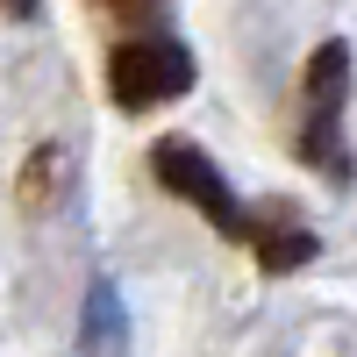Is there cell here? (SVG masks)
I'll use <instances>...</instances> for the list:
<instances>
[{
  "instance_id": "1",
  "label": "cell",
  "mask_w": 357,
  "mask_h": 357,
  "mask_svg": "<svg viewBox=\"0 0 357 357\" xmlns=\"http://www.w3.org/2000/svg\"><path fill=\"white\" fill-rule=\"evenodd\" d=\"M343 107H350V43H321L307 57V79H301V129H293V151H301L307 172L350 186V136H343Z\"/></svg>"
},
{
  "instance_id": "2",
  "label": "cell",
  "mask_w": 357,
  "mask_h": 357,
  "mask_svg": "<svg viewBox=\"0 0 357 357\" xmlns=\"http://www.w3.org/2000/svg\"><path fill=\"white\" fill-rule=\"evenodd\" d=\"M143 165H151V178H158L165 193H178V200H186V207H193V215L215 229V236H229V243H243V250H250L257 215H250L243 200H236V186L222 178V165L207 158L193 136H158Z\"/></svg>"
},
{
  "instance_id": "3",
  "label": "cell",
  "mask_w": 357,
  "mask_h": 357,
  "mask_svg": "<svg viewBox=\"0 0 357 357\" xmlns=\"http://www.w3.org/2000/svg\"><path fill=\"white\" fill-rule=\"evenodd\" d=\"M193 50L178 36H122L107 50V100L122 114H143V107H165L178 93H193Z\"/></svg>"
},
{
  "instance_id": "4",
  "label": "cell",
  "mask_w": 357,
  "mask_h": 357,
  "mask_svg": "<svg viewBox=\"0 0 357 357\" xmlns=\"http://www.w3.org/2000/svg\"><path fill=\"white\" fill-rule=\"evenodd\" d=\"M314 250H321V236H314L301 215H293V207H272V215H257V236H250L257 272L286 279V272H301V264H314Z\"/></svg>"
},
{
  "instance_id": "5",
  "label": "cell",
  "mask_w": 357,
  "mask_h": 357,
  "mask_svg": "<svg viewBox=\"0 0 357 357\" xmlns=\"http://www.w3.org/2000/svg\"><path fill=\"white\" fill-rule=\"evenodd\" d=\"M79 336H86V350H122L129 343V307H122V286L114 279H93L86 286V321H79Z\"/></svg>"
},
{
  "instance_id": "6",
  "label": "cell",
  "mask_w": 357,
  "mask_h": 357,
  "mask_svg": "<svg viewBox=\"0 0 357 357\" xmlns=\"http://www.w3.org/2000/svg\"><path fill=\"white\" fill-rule=\"evenodd\" d=\"M57 193H65V143H43V151H29V165H22V207L36 215Z\"/></svg>"
},
{
  "instance_id": "7",
  "label": "cell",
  "mask_w": 357,
  "mask_h": 357,
  "mask_svg": "<svg viewBox=\"0 0 357 357\" xmlns=\"http://www.w3.org/2000/svg\"><path fill=\"white\" fill-rule=\"evenodd\" d=\"M100 15H122V22H143V15H158V0H93Z\"/></svg>"
},
{
  "instance_id": "8",
  "label": "cell",
  "mask_w": 357,
  "mask_h": 357,
  "mask_svg": "<svg viewBox=\"0 0 357 357\" xmlns=\"http://www.w3.org/2000/svg\"><path fill=\"white\" fill-rule=\"evenodd\" d=\"M0 8H8L15 22H29V15H36V8H43V0H0Z\"/></svg>"
}]
</instances>
